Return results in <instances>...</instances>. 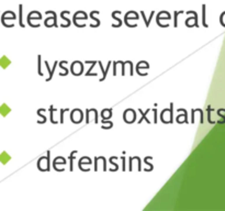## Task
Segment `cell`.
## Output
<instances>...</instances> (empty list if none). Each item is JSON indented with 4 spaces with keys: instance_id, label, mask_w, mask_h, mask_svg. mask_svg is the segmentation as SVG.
Instances as JSON below:
<instances>
[{
    "instance_id": "cell-2",
    "label": "cell",
    "mask_w": 225,
    "mask_h": 211,
    "mask_svg": "<svg viewBox=\"0 0 225 211\" xmlns=\"http://www.w3.org/2000/svg\"><path fill=\"white\" fill-rule=\"evenodd\" d=\"M202 22L204 28H207V27H209L207 24V22H205V5H202Z\"/></svg>"
},
{
    "instance_id": "cell-5",
    "label": "cell",
    "mask_w": 225,
    "mask_h": 211,
    "mask_svg": "<svg viewBox=\"0 0 225 211\" xmlns=\"http://www.w3.org/2000/svg\"><path fill=\"white\" fill-rule=\"evenodd\" d=\"M77 153V151H74V152H71V155H70V170H73V161H74V155Z\"/></svg>"
},
{
    "instance_id": "cell-4",
    "label": "cell",
    "mask_w": 225,
    "mask_h": 211,
    "mask_svg": "<svg viewBox=\"0 0 225 211\" xmlns=\"http://www.w3.org/2000/svg\"><path fill=\"white\" fill-rule=\"evenodd\" d=\"M141 14H142L143 17L145 18V15H144V12H143V11H142V12H141ZM153 15H154V11H153L152 13H151V18L148 19V20H146V19H145V24H146V27H147V28L149 27V22H151V20H152V17H153Z\"/></svg>"
},
{
    "instance_id": "cell-10",
    "label": "cell",
    "mask_w": 225,
    "mask_h": 211,
    "mask_svg": "<svg viewBox=\"0 0 225 211\" xmlns=\"http://www.w3.org/2000/svg\"><path fill=\"white\" fill-rule=\"evenodd\" d=\"M172 108H174V103H170V113H172ZM170 122H172V115H170Z\"/></svg>"
},
{
    "instance_id": "cell-7",
    "label": "cell",
    "mask_w": 225,
    "mask_h": 211,
    "mask_svg": "<svg viewBox=\"0 0 225 211\" xmlns=\"http://www.w3.org/2000/svg\"><path fill=\"white\" fill-rule=\"evenodd\" d=\"M39 75L43 76V73L41 72V55H39Z\"/></svg>"
},
{
    "instance_id": "cell-8",
    "label": "cell",
    "mask_w": 225,
    "mask_h": 211,
    "mask_svg": "<svg viewBox=\"0 0 225 211\" xmlns=\"http://www.w3.org/2000/svg\"><path fill=\"white\" fill-rule=\"evenodd\" d=\"M66 111H68V109H62V110H60V123H63V122H64V121H63V115H64L63 113L66 112Z\"/></svg>"
},
{
    "instance_id": "cell-3",
    "label": "cell",
    "mask_w": 225,
    "mask_h": 211,
    "mask_svg": "<svg viewBox=\"0 0 225 211\" xmlns=\"http://www.w3.org/2000/svg\"><path fill=\"white\" fill-rule=\"evenodd\" d=\"M207 120H209V123L214 124V123H215V121H212V120H211V111H212V108L210 107V106L207 107Z\"/></svg>"
},
{
    "instance_id": "cell-6",
    "label": "cell",
    "mask_w": 225,
    "mask_h": 211,
    "mask_svg": "<svg viewBox=\"0 0 225 211\" xmlns=\"http://www.w3.org/2000/svg\"><path fill=\"white\" fill-rule=\"evenodd\" d=\"M179 13H184V11H176V12H175V18H174V21H175L174 25L175 27H177V15H178Z\"/></svg>"
},
{
    "instance_id": "cell-11",
    "label": "cell",
    "mask_w": 225,
    "mask_h": 211,
    "mask_svg": "<svg viewBox=\"0 0 225 211\" xmlns=\"http://www.w3.org/2000/svg\"><path fill=\"white\" fill-rule=\"evenodd\" d=\"M153 111H154V123H157V110L156 109H153Z\"/></svg>"
},
{
    "instance_id": "cell-1",
    "label": "cell",
    "mask_w": 225,
    "mask_h": 211,
    "mask_svg": "<svg viewBox=\"0 0 225 211\" xmlns=\"http://www.w3.org/2000/svg\"><path fill=\"white\" fill-rule=\"evenodd\" d=\"M56 65H57V62H55V63H54V66H53V69H52V70H51V69H50V66H48V64L46 63V66H47V68H48V72H50V76H48V78L46 79L47 82H50V80H51V79H52V77H53V74H54V69H55Z\"/></svg>"
},
{
    "instance_id": "cell-9",
    "label": "cell",
    "mask_w": 225,
    "mask_h": 211,
    "mask_svg": "<svg viewBox=\"0 0 225 211\" xmlns=\"http://www.w3.org/2000/svg\"><path fill=\"white\" fill-rule=\"evenodd\" d=\"M54 110H55V109H54L53 107H51V108H50V111H51V121L53 122V123H56L55 121L53 120V111H54Z\"/></svg>"
}]
</instances>
